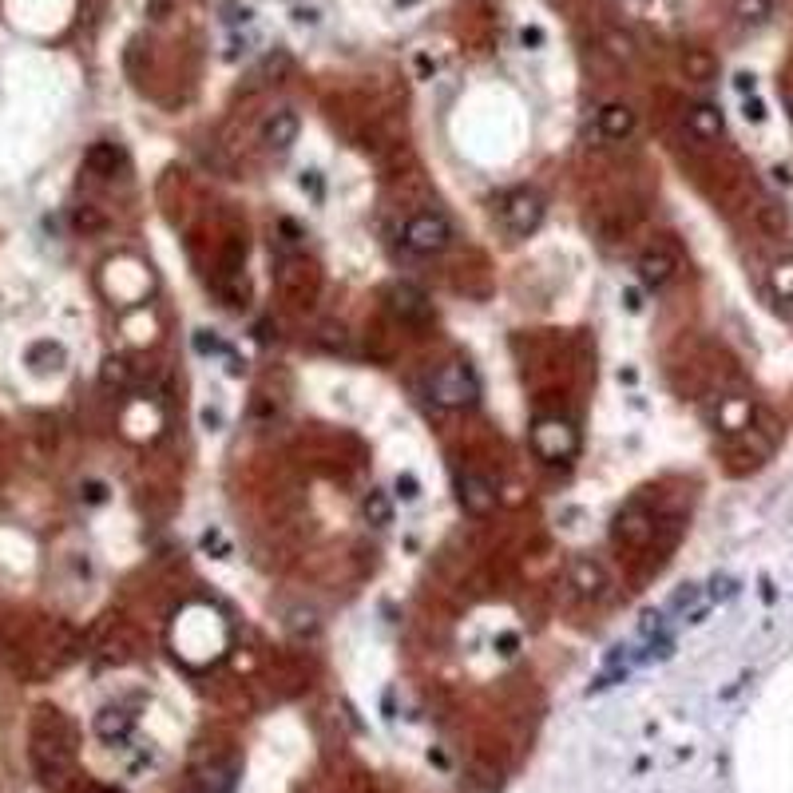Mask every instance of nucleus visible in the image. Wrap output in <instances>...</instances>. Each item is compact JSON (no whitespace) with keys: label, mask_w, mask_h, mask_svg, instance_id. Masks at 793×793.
Instances as JSON below:
<instances>
[{"label":"nucleus","mask_w":793,"mask_h":793,"mask_svg":"<svg viewBox=\"0 0 793 793\" xmlns=\"http://www.w3.org/2000/svg\"><path fill=\"white\" fill-rule=\"evenodd\" d=\"M44 730H36L32 742V761L36 770L44 774V781H60L72 766V730H68L64 718H56V710H44Z\"/></svg>","instance_id":"f257e3e1"},{"label":"nucleus","mask_w":793,"mask_h":793,"mask_svg":"<svg viewBox=\"0 0 793 793\" xmlns=\"http://www.w3.org/2000/svg\"><path fill=\"white\" fill-rule=\"evenodd\" d=\"M433 401L440 409H473L480 401V381L465 361H448L433 373Z\"/></svg>","instance_id":"f03ea898"},{"label":"nucleus","mask_w":793,"mask_h":793,"mask_svg":"<svg viewBox=\"0 0 793 793\" xmlns=\"http://www.w3.org/2000/svg\"><path fill=\"white\" fill-rule=\"evenodd\" d=\"M531 448H536V456L548 460V465H564V460L579 453V433L564 417H539L536 425H531Z\"/></svg>","instance_id":"7ed1b4c3"},{"label":"nucleus","mask_w":793,"mask_h":793,"mask_svg":"<svg viewBox=\"0 0 793 793\" xmlns=\"http://www.w3.org/2000/svg\"><path fill=\"white\" fill-rule=\"evenodd\" d=\"M401 243L413 254H440L453 243V226H448V218L440 210H417L405 223V230H401Z\"/></svg>","instance_id":"20e7f679"},{"label":"nucleus","mask_w":793,"mask_h":793,"mask_svg":"<svg viewBox=\"0 0 793 793\" xmlns=\"http://www.w3.org/2000/svg\"><path fill=\"white\" fill-rule=\"evenodd\" d=\"M500 218L516 238H528L531 230H539L544 223V195L531 187H512L500 203Z\"/></svg>","instance_id":"39448f33"},{"label":"nucleus","mask_w":793,"mask_h":793,"mask_svg":"<svg viewBox=\"0 0 793 793\" xmlns=\"http://www.w3.org/2000/svg\"><path fill=\"white\" fill-rule=\"evenodd\" d=\"M318 286H321V278H318L314 263H306V258H298V254L282 258V266H278V290H282L286 298H294L298 306H309Z\"/></svg>","instance_id":"423d86ee"},{"label":"nucleus","mask_w":793,"mask_h":793,"mask_svg":"<svg viewBox=\"0 0 793 793\" xmlns=\"http://www.w3.org/2000/svg\"><path fill=\"white\" fill-rule=\"evenodd\" d=\"M389 309L409 321V326H425L429 318H433V302H429V294L413 282H393L389 286Z\"/></svg>","instance_id":"0eeeda50"},{"label":"nucleus","mask_w":793,"mask_h":793,"mask_svg":"<svg viewBox=\"0 0 793 793\" xmlns=\"http://www.w3.org/2000/svg\"><path fill=\"white\" fill-rule=\"evenodd\" d=\"M615 539L627 548H647L650 536H655V516H650L647 504H627L623 512L615 516Z\"/></svg>","instance_id":"6e6552de"},{"label":"nucleus","mask_w":793,"mask_h":793,"mask_svg":"<svg viewBox=\"0 0 793 793\" xmlns=\"http://www.w3.org/2000/svg\"><path fill=\"white\" fill-rule=\"evenodd\" d=\"M635 270H639V282L647 286V290H662L675 278V270H678V258H675V250L670 246H647L639 254V263H635Z\"/></svg>","instance_id":"1a4fd4ad"},{"label":"nucleus","mask_w":793,"mask_h":793,"mask_svg":"<svg viewBox=\"0 0 793 793\" xmlns=\"http://www.w3.org/2000/svg\"><path fill=\"white\" fill-rule=\"evenodd\" d=\"M298 132H302V119H298L294 107H278V112H270L263 119V143L266 152H290V147L298 143Z\"/></svg>","instance_id":"9d476101"},{"label":"nucleus","mask_w":793,"mask_h":793,"mask_svg":"<svg viewBox=\"0 0 793 793\" xmlns=\"http://www.w3.org/2000/svg\"><path fill=\"white\" fill-rule=\"evenodd\" d=\"M456 500L468 516H488V512L496 508V488L480 473H460L456 476Z\"/></svg>","instance_id":"9b49d317"},{"label":"nucleus","mask_w":793,"mask_h":793,"mask_svg":"<svg viewBox=\"0 0 793 793\" xmlns=\"http://www.w3.org/2000/svg\"><path fill=\"white\" fill-rule=\"evenodd\" d=\"M92 730H96L99 742H107V746H124V742L132 738V730H135V715L132 710H124V706H104L92 718Z\"/></svg>","instance_id":"f8f14e48"},{"label":"nucleus","mask_w":793,"mask_h":793,"mask_svg":"<svg viewBox=\"0 0 793 793\" xmlns=\"http://www.w3.org/2000/svg\"><path fill=\"white\" fill-rule=\"evenodd\" d=\"M567 584L576 587L579 599H599L607 591V571H604V564H595L591 556H579L576 564H571V571H567Z\"/></svg>","instance_id":"ddd939ff"},{"label":"nucleus","mask_w":793,"mask_h":793,"mask_svg":"<svg viewBox=\"0 0 793 793\" xmlns=\"http://www.w3.org/2000/svg\"><path fill=\"white\" fill-rule=\"evenodd\" d=\"M687 132L698 139V143H715L726 132V119L715 104H690L687 107Z\"/></svg>","instance_id":"4468645a"},{"label":"nucleus","mask_w":793,"mask_h":793,"mask_svg":"<svg viewBox=\"0 0 793 793\" xmlns=\"http://www.w3.org/2000/svg\"><path fill=\"white\" fill-rule=\"evenodd\" d=\"M635 127H639V119H635V112H631L627 104H604L599 107V132H604V139H611V143H623V139H631L635 135Z\"/></svg>","instance_id":"2eb2a0df"},{"label":"nucleus","mask_w":793,"mask_h":793,"mask_svg":"<svg viewBox=\"0 0 793 793\" xmlns=\"http://www.w3.org/2000/svg\"><path fill=\"white\" fill-rule=\"evenodd\" d=\"M238 786V766L235 761H207L195 770V793H230Z\"/></svg>","instance_id":"dca6fc26"},{"label":"nucleus","mask_w":793,"mask_h":793,"mask_svg":"<svg viewBox=\"0 0 793 793\" xmlns=\"http://www.w3.org/2000/svg\"><path fill=\"white\" fill-rule=\"evenodd\" d=\"M127 163V155H124V147L119 143H92L88 147V155H84V167L92 171V175H115L119 167Z\"/></svg>","instance_id":"f3484780"},{"label":"nucleus","mask_w":793,"mask_h":793,"mask_svg":"<svg viewBox=\"0 0 793 793\" xmlns=\"http://www.w3.org/2000/svg\"><path fill=\"white\" fill-rule=\"evenodd\" d=\"M682 72L687 79H698V84H710L718 76V60L706 52V48H687L682 52Z\"/></svg>","instance_id":"a211bd4d"},{"label":"nucleus","mask_w":793,"mask_h":793,"mask_svg":"<svg viewBox=\"0 0 793 793\" xmlns=\"http://www.w3.org/2000/svg\"><path fill=\"white\" fill-rule=\"evenodd\" d=\"M730 8L746 28H761L774 20V0H730Z\"/></svg>","instance_id":"6ab92c4d"},{"label":"nucleus","mask_w":793,"mask_h":793,"mask_svg":"<svg viewBox=\"0 0 793 793\" xmlns=\"http://www.w3.org/2000/svg\"><path fill=\"white\" fill-rule=\"evenodd\" d=\"M750 417H754V413H750V405L742 397H726L718 405V425L726 429V433H742V429H750Z\"/></svg>","instance_id":"aec40b11"},{"label":"nucleus","mask_w":793,"mask_h":793,"mask_svg":"<svg viewBox=\"0 0 793 793\" xmlns=\"http://www.w3.org/2000/svg\"><path fill=\"white\" fill-rule=\"evenodd\" d=\"M28 365H32V373H56V369L64 365V349H60L56 341H36V346L28 349Z\"/></svg>","instance_id":"412c9836"},{"label":"nucleus","mask_w":793,"mask_h":793,"mask_svg":"<svg viewBox=\"0 0 793 793\" xmlns=\"http://www.w3.org/2000/svg\"><path fill=\"white\" fill-rule=\"evenodd\" d=\"M361 516H365L373 528H385L389 520H393V504H389V496L381 488H369L365 496H361Z\"/></svg>","instance_id":"4be33fe9"},{"label":"nucleus","mask_w":793,"mask_h":793,"mask_svg":"<svg viewBox=\"0 0 793 793\" xmlns=\"http://www.w3.org/2000/svg\"><path fill=\"white\" fill-rule=\"evenodd\" d=\"M99 385L104 389H127L132 385V361L127 357H107L104 365H99Z\"/></svg>","instance_id":"5701e85b"},{"label":"nucleus","mask_w":793,"mask_h":793,"mask_svg":"<svg viewBox=\"0 0 793 793\" xmlns=\"http://www.w3.org/2000/svg\"><path fill=\"white\" fill-rule=\"evenodd\" d=\"M72 226L79 230V235H99V230H107V215L92 203H79L72 210Z\"/></svg>","instance_id":"b1692460"},{"label":"nucleus","mask_w":793,"mask_h":793,"mask_svg":"<svg viewBox=\"0 0 793 793\" xmlns=\"http://www.w3.org/2000/svg\"><path fill=\"white\" fill-rule=\"evenodd\" d=\"M286 631H290V635H294V639L318 635V615H314V611H309V607H294V611H290V615H286Z\"/></svg>","instance_id":"393cba45"},{"label":"nucleus","mask_w":793,"mask_h":793,"mask_svg":"<svg viewBox=\"0 0 793 793\" xmlns=\"http://www.w3.org/2000/svg\"><path fill=\"white\" fill-rule=\"evenodd\" d=\"M218 290L226 294L230 306H246V302H250V282H246L243 270H235V274H223V286H218Z\"/></svg>","instance_id":"a878e982"},{"label":"nucleus","mask_w":793,"mask_h":793,"mask_svg":"<svg viewBox=\"0 0 793 793\" xmlns=\"http://www.w3.org/2000/svg\"><path fill=\"white\" fill-rule=\"evenodd\" d=\"M318 341L326 349H337V354H349V349H354V346H349V329L337 326V321H326V326L318 329Z\"/></svg>","instance_id":"bb28decb"},{"label":"nucleus","mask_w":793,"mask_h":793,"mask_svg":"<svg viewBox=\"0 0 793 793\" xmlns=\"http://www.w3.org/2000/svg\"><path fill=\"white\" fill-rule=\"evenodd\" d=\"M770 286H774L778 298H793V258H781V263L770 270Z\"/></svg>","instance_id":"cd10ccee"},{"label":"nucleus","mask_w":793,"mask_h":793,"mask_svg":"<svg viewBox=\"0 0 793 793\" xmlns=\"http://www.w3.org/2000/svg\"><path fill=\"white\" fill-rule=\"evenodd\" d=\"M604 44H607V52H611V56H619V60H635V40H631L627 32H619V28H607V32H604Z\"/></svg>","instance_id":"c85d7f7f"},{"label":"nucleus","mask_w":793,"mask_h":793,"mask_svg":"<svg viewBox=\"0 0 793 793\" xmlns=\"http://www.w3.org/2000/svg\"><path fill=\"white\" fill-rule=\"evenodd\" d=\"M290 64H294V60H290V52L274 48V52L266 56V64H263V76H266V79H282V76L290 72Z\"/></svg>","instance_id":"c756f323"},{"label":"nucleus","mask_w":793,"mask_h":793,"mask_svg":"<svg viewBox=\"0 0 793 793\" xmlns=\"http://www.w3.org/2000/svg\"><path fill=\"white\" fill-rule=\"evenodd\" d=\"M218 13H223V20H226L230 28L250 24V8H246V5H238V0H223V8H218Z\"/></svg>","instance_id":"7c9ffc66"},{"label":"nucleus","mask_w":793,"mask_h":793,"mask_svg":"<svg viewBox=\"0 0 793 793\" xmlns=\"http://www.w3.org/2000/svg\"><path fill=\"white\" fill-rule=\"evenodd\" d=\"M278 235H282V238H278V243H282L286 250L302 246V238H306V235H302V226H298L294 218H278Z\"/></svg>","instance_id":"2f4dec72"},{"label":"nucleus","mask_w":793,"mask_h":793,"mask_svg":"<svg viewBox=\"0 0 793 793\" xmlns=\"http://www.w3.org/2000/svg\"><path fill=\"white\" fill-rule=\"evenodd\" d=\"M79 500H84V504H104V500H107V484H104V480H84V484H79Z\"/></svg>","instance_id":"473e14b6"},{"label":"nucleus","mask_w":793,"mask_h":793,"mask_svg":"<svg viewBox=\"0 0 793 793\" xmlns=\"http://www.w3.org/2000/svg\"><path fill=\"white\" fill-rule=\"evenodd\" d=\"M203 548H207V551H218V559H226V556H230V544L223 539V531H218V528L203 531Z\"/></svg>","instance_id":"72a5a7b5"},{"label":"nucleus","mask_w":793,"mask_h":793,"mask_svg":"<svg viewBox=\"0 0 793 793\" xmlns=\"http://www.w3.org/2000/svg\"><path fill=\"white\" fill-rule=\"evenodd\" d=\"M195 349H198V354H226L223 341H218L215 334H207V329H198V334H195Z\"/></svg>","instance_id":"f704fd0d"},{"label":"nucleus","mask_w":793,"mask_h":793,"mask_svg":"<svg viewBox=\"0 0 793 793\" xmlns=\"http://www.w3.org/2000/svg\"><path fill=\"white\" fill-rule=\"evenodd\" d=\"M397 492H401V500H417V496H420L417 476H413V473H401V476H397Z\"/></svg>","instance_id":"c9c22d12"},{"label":"nucleus","mask_w":793,"mask_h":793,"mask_svg":"<svg viewBox=\"0 0 793 793\" xmlns=\"http://www.w3.org/2000/svg\"><path fill=\"white\" fill-rule=\"evenodd\" d=\"M544 28H536V24H528V28H520V44L524 48H544Z\"/></svg>","instance_id":"e433bc0d"},{"label":"nucleus","mask_w":793,"mask_h":793,"mask_svg":"<svg viewBox=\"0 0 793 793\" xmlns=\"http://www.w3.org/2000/svg\"><path fill=\"white\" fill-rule=\"evenodd\" d=\"M742 112H746V119H750V124H761V119H766V104H761V99H754V96H750V99H746V107H742Z\"/></svg>","instance_id":"4c0bfd02"},{"label":"nucleus","mask_w":793,"mask_h":793,"mask_svg":"<svg viewBox=\"0 0 793 793\" xmlns=\"http://www.w3.org/2000/svg\"><path fill=\"white\" fill-rule=\"evenodd\" d=\"M496 650H500V655H516V650H520V635H512V631H508V635H500Z\"/></svg>","instance_id":"58836bf2"},{"label":"nucleus","mask_w":793,"mask_h":793,"mask_svg":"<svg viewBox=\"0 0 793 793\" xmlns=\"http://www.w3.org/2000/svg\"><path fill=\"white\" fill-rule=\"evenodd\" d=\"M754 84H758L754 72H738V76H734V88H738L742 96H750V92H754Z\"/></svg>","instance_id":"ea45409f"},{"label":"nucleus","mask_w":793,"mask_h":793,"mask_svg":"<svg viewBox=\"0 0 793 793\" xmlns=\"http://www.w3.org/2000/svg\"><path fill=\"white\" fill-rule=\"evenodd\" d=\"M302 190H309L314 198H321V179L314 175V171H306V175H302Z\"/></svg>","instance_id":"a19ab883"},{"label":"nucleus","mask_w":793,"mask_h":793,"mask_svg":"<svg viewBox=\"0 0 793 793\" xmlns=\"http://www.w3.org/2000/svg\"><path fill=\"white\" fill-rule=\"evenodd\" d=\"M298 24H318V8H294Z\"/></svg>","instance_id":"79ce46f5"},{"label":"nucleus","mask_w":793,"mask_h":793,"mask_svg":"<svg viewBox=\"0 0 793 793\" xmlns=\"http://www.w3.org/2000/svg\"><path fill=\"white\" fill-rule=\"evenodd\" d=\"M623 302H627V309H642V298H639V290H627V294H623Z\"/></svg>","instance_id":"37998d69"},{"label":"nucleus","mask_w":793,"mask_h":793,"mask_svg":"<svg viewBox=\"0 0 793 793\" xmlns=\"http://www.w3.org/2000/svg\"><path fill=\"white\" fill-rule=\"evenodd\" d=\"M152 16H155V20L167 16V0H152Z\"/></svg>","instance_id":"c03bdc74"},{"label":"nucleus","mask_w":793,"mask_h":793,"mask_svg":"<svg viewBox=\"0 0 793 793\" xmlns=\"http://www.w3.org/2000/svg\"><path fill=\"white\" fill-rule=\"evenodd\" d=\"M92 793H119V789H115V786H96Z\"/></svg>","instance_id":"a18cd8bd"},{"label":"nucleus","mask_w":793,"mask_h":793,"mask_svg":"<svg viewBox=\"0 0 793 793\" xmlns=\"http://www.w3.org/2000/svg\"><path fill=\"white\" fill-rule=\"evenodd\" d=\"M789 124H793V96H789Z\"/></svg>","instance_id":"49530a36"},{"label":"nucleus","mask_w":793,"mask_h":793,"mask_svg":"<svg viewBox=\"0 0 793 793\" xmlns=\"http://www.w3.org/2000/svg\"><path fill=\"white\" fill-rule=\"evenodd\" d=\"M397 5H417V0H397Z\"/></svg>","instance_id":"de8ad7c7"}]
</instances>
